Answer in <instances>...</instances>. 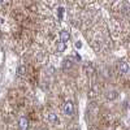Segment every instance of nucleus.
<instances>
[{"mask_svg":"<svg viewBox=\"0 0 130 130\" xmlns=\"http://www.w3.org/2000/svg\"><path fill=\"white\" fill-rule=\"evenodd\" d=\"M60 38H61V42H65V43H67V42L70 39L69 31H68V30H62V31L60 32Z\"/></svg>","mask_w":130,"mask_h":130,"instance_id":"39448f33","label":"nucleus"},{"mask_svg":"<svg viewBox=\"0 0 130 130\" xmlns=\"http://www.w3.org/2000/svg\"><path fill=\"white\" fill-rule=\"evenodd\" d=\"M83 70H85V73H87V74H92V73H95V69L91 67V65H89V64H86L85 67H83Z\"/></svg>","mask_w":130,"mask_h":130,"instance_id":"6e6552de","label":"nucleus"},{"mask_svg":"<svg viewBox=\"0 0 130 130\" xmlns=\"http://www.w3.org/2000/svg\"><path fill=\"white\" fill-rule=\"evenodd\" d=\"M65 48H67L65 42H59V43H57V52H64Z\"/></svg>","mask_w":130,"mask_h":130,"instance_id":"1a4fd4ad","label":"nucleus"},{"mask_svg":"<svg viewBox=\"0 0 130 130\" xmlns=\"http://www.w3.org/2000/svg\"><path fill=\"white\" fill-rule=\"evenodd\" d=\"M25 73H26V68L25 67H18V69H17V74L18 75H25Z\"/></svg>","mask_w":130,"mask_h":130,"instance_id":"9b49d317","label":"nucleus"},{"mask_svg":"<svg viewBox=\"0 0 130 130\" xmlns=\"http://www.w3.org/2000/svg\"><path fill=\"white\" fill-rule=\"evenodd\" d=\"M74 46H75V48H81V47H82V43H81V42H75Z\"/></svg>","mask_w":130,"mask_h":130,"instance_id":"f8f14e48","label":"nucleus"},{"mask_svg":"<svg viewBox=\"0 0 130 130\" xmlns=\"http://www.w3.org/2000/svg\"><path fill=\"white\" fill-rule=\"evenodd\" d=\"M96 92H99V87H96V86H95V87H92V89L90 90L89 96H90V98H94V96L96 95Z\"/></svg>","mask_w":130,"mask_h":130,"instance_id":"9d476101","label":"nucleus"},{"mask_svg":"<svg viewBox=\"0 0 130 130\" xmlns=\"http://www.w3.org/2000/svg\"><path fill=\"white\" fill-rule=\"evenodd\" d=\"M105 98H107V99H109V100H113V99L117 98V92L116 91H108L105 94Z\"/></svg>","mask_w":130,"mask_h":130,"instance_id":"0eeeda50","label":"nucleus"},{"mask_svg":"<svg viewBox=\"0 0 130 130\" xmlns=\"http://www.w3.org/2000/svg\"><path fill=\"white\" fill-rule=\"evenodd\" d=\"M48 121H50L51 124L59 125V124H60V118L57 117L56 113H50V115H48Z\"/></svg>","mask_w":130,"mask_h":130,"instance_id":"20e7f679","label":"nucleus"},{"mask_svg":"<svg viewBox=\"0 0 130 130\" xmlns=\"http://www.w3.org/2000/svg\"><path fill=\"white\" fill-rule=\"evenodd\" d=\"M18 124H20V127L22 129V130H26V129H27V124H29V121H27V118H26V117H21V118H20V121H18Z\"/></svg>","mask_w":130,"mask_h":130,"instance_id":"423d86ee","label":"nucleus"},{"mask_svg":"<svg viewBox=\"0 0 130 130\" xmlns=\"http://www.w3.org/2000/svg\"><path fill=\"white\" fill-rule=\"evenodd\" d=\"M40 130H46V129H40Z\"/></svg>","mask_w":130,"mask_h":130,"instance_id":"4468645a","label":"nucleus"},{"mask_svg":"<svg viewBox=\"0 0 130 130\" xmlns=\"http://www.w3.org/2000/svg\"><path fill=\"white\" fill-rule=\"evenodd\" d=\"M2 2H3V0H0V3H2Z\"/></svg>","mask_w":130,"mask_h":130,"instance_id":"2eb2a0df","label":"nucleus"},{"mask_svg":"<svg viewBox=\"0 0 130 130\" xmlns=\"http://www.w3.org/2000/svg\"><path fill=\"white\" fill-rule=\"evenodd\" d=\"M62 111H64V113L67 116H73V113H74V105H73V103L70 100L65 102L62 104Z\"/></svg>","mask_w":130,"mask_h":130,"instance_id":"f257e3e1","label":"nucleus"},{"mask_svg":"<svg viewBox=\"0 0 130 130\" xmlns=\"http://www.w3.org/2000/svg\"><path fill=\"white\" fill-rule=\"evenodd\" d=\"M4 22H5V21H4V18H3V17H0V26H2Z\"/></svg>","mask_w":130,"mask_h":130,"instance_id":"ddd939ff","label":"nucleus"},{"mask_svg":"<svg viewBox=\"0 0 130 130\" xmlns=\"http://www.w3.org/2000/svg\"><path fill=\"white\" fill-rule=\"evenodd\" d=\"M73 67V57H68L62 61V69L67 70V69H70Z\"/></svg>","mask_w":130,"mask_h":130,"instance_id":"7ed1b4c3","label":"nucleus"},{"mask_svg":"<svg viewBox=\"0 0 130 130\" xmlns=\"http://www.w3.org/2000/svg\"><path fill=\"white\" fill-rule=\"evenodd\" d=\"M118 69H120V72L124 73V74H129L130 73V67L125 61H121L120 64H118Z\"/></svg>","mask_w":130,"mask_h":130,"instance_id":"f03ea898","label":"nucleus"}]
</instances>
